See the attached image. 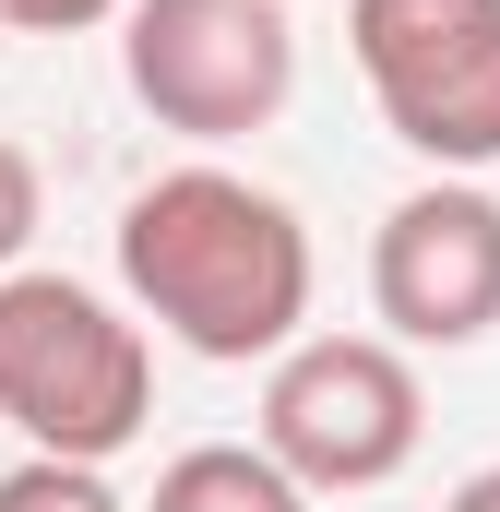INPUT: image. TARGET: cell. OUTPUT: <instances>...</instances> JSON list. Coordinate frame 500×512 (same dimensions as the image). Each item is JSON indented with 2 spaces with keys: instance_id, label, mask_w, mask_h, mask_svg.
<instances>
[{
  "instance_id": "6da1fadb",
  "label": "cell",
  "mask_w": 500,
  "mask_h": 512,
  "mask_svg": "<svg viewBox=\"0 0 500 512\" xmlns=\"http://www.w3.org/2000/svg\"><path fill=\"white\" fill-rule=\"evenodd\" d=\"M120 286L191 358L250 370V358H286L310 322V227L286 191L239 167H167L120 203Z\"/></svg>"
},
{
  "instance_id": "7a4b0ae2",
  "label": "cell",
  "mask_w": 500,
  "mask_h": 512,
  "mask_svg": "<svg viewBox=\"0 0 500 512\" xmlns=\"http://www.w3.org/2000/svg\"><path fill=\"white\" fill-rule=\"evenodd\" d=\"M0 417L60 465L131 453L155 417L143 322H120L84 274H0Z\"/></svg>"
},
{
  "instance_id": "3957f363",
  "label": "cell",
  "mask_w": 500,
  "mask_h": 512,
  "mask_svg": "<svg viewBox=\"0 0 500 512\" xmlns=\"http://www.w3.org/2000/svg\"><path fill=\"white\" fill-rule=\"evenodd\" d=\"M346 48L405 155L441 179L500 167V0H346Z\"/></svg>"
},
{
  "instance_id": "277c9868",
  "label": "cell",
  "mask_w": 500,
  "mask_h": 512,
  "mask_svg": "<svg viewBox=\"0 0 500 512\" xmlns=\"http://www.w3.org/2000/svg\"><path fill=\"white\" fill-rule=\"evenodd\" d=\"M429 393L393 334H298L262 382V453L298 489H381L417 465Z\"/></svg>"
},
{
  "instance_id": "5b68a950",
  "label": "cell",
  "mask_w": 500,
  "mask_h": 512,
  "mask_svg": "<svg viewBox=\"0 0 500 512\" xmlns=\"http://www.w3.org/2000/svg\"><path fill=\"white\" fill-rule=\"evenodd\" d=\"M120 72L155 131L239 143L274 131L298 96V36L274 0H131L120 12Z\"/></svg>"
},
{
  "instance_id": "8992f818",
  "label": "cell",
  "mask_w": 500,
  "mask_h": 512,
  "mask_svg": "<svg viewBox=\"0 0 500 512\" xmlns=\"http://www.w3.org/2000/svg\"><path fill=\"white\" fill-rule=\"evenodd\" d=\"M370 310L393 346H477L500 334V191L489 179H429L381 215L370 239Z\"/></svg>"
},
{
  "instance_id": "52a82bcc",
  "label": "cell",
  "mask_w": 500,
  "mask_h": 512,
  "mask_svg": "<svg viewBox=\"0 0 500 512\" xmlns=\"http://www.w3.org/2000/svg\"><path fill=\"white\" fill-rule=\"evenodd\" d=\"M143 512H310V489L262 441H191L179 465H155V501Z\"/></svg>"
},
{
  "instance_id": "ba28073f",
  "label": "cell",
  "mask_w": 500,
  "mask_h": 512,
  "mask_svg": "<svg viewBox=\"0 0 500 512\" xmlns=\"http://www.w3.org/2000/svg\"><path fill=\"white\" fill-rule=\"evenodd\" d=\"M0 512H131L108 489V465H60V453H24L12 477H0Z\"/></svg>"
},
{
  "instance_id": "9c48e42d",
  "label": "cell",
  "mask_w": 500,
  "mask_h": 512,
  "mask_svg": "<svg viewBox=\"0 0 500 512\" xmlns=\"http://www.w3.org/2000/svg\"><path fill=\"white\" fill-rule=\"evenodd\" d=\"M36 215H48V179H36V155L0 131V274L24 262V239H36Z\"/></svg>"
},
{
  "instance_id": "30bf717a",
  "label": "cell",
  "mask_w": 500,
  "mask_h": 512,
  "mask_svg": "<svg viewBox=\"0 0 500 512\" xmlns=\"http://www.w3.org/2000/svg\"><path fill=\"white\" fill-rule=\"evenodd\" d=\"M131 0H0V36H84V24H120Z\"/></svg>"
},
{
  "instance_id": "8fae6325",
  "label": "cell",
  "mask_w": 500,
  "mask_h": 512,
  "mask_svg": "<svg viewBox=\"0 0 500 512\" xmlns=\"http://www.w3.org/2000/svg\"><path fill=\"white\" fill-rule=\"evenodd\" d=\"M441 512H500V465H477V477H465V489H453Z\"/></svg>"
},
{
  "instance_id": "7c38bea8",
  "label": "cell",
  "mask_w": 500,
  "mask_h": 512,
  "mask_svg": "<svg viewBox=\"0 0 500 512\" xmlns=\"http://www.w3.org/2000/svg\"><path fill=\"white\" fill-rule=\"evenodd\" d=\"M274 12H286V0H274Z\"/></svg>"
}]
</instances>
